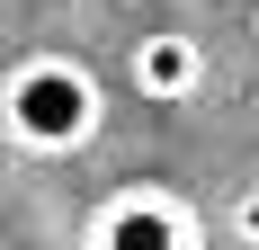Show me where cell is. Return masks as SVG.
I'll list each match as a JSON object with an SVG mask.
<instances>
[{"instance_id":"3957f363","label":"cell","mask_w":259,"mask_h":250,"mask_svg":"<svg viewBox=\"0 0 259 250\" xmlns=\"http://www.w3.org/2000/svg\"><path fill=\"white\" fill-rule=\"evenodd\" d=\"M125 80H134V99H152V107H179L206 90V45L188 36V27H143L125 54Z\"/></svg>"},{"instance_id":"7a4b0ae2","label":"cell","mask_w":259,"mask_h":250,"mask_svg":"<svg viewBox=\"0 0 259 250\" xmlns=\"http://www.w3.org/2000/svg\"><path fill=\"white\" fill-rule=\"evenodd\" d=\"M80 250H206V215L161 179H125L90 205Z\"/></svg>"},{"instance_id":"277c9868","label":"cell","mask_w":259,"mask_h":250,"mask_svg":"<svg viewBox=\"0 0 259 250\" xmlns=\"http://www.w3.org/2000/svg\"><path fill=\"white\" fill-rule=\"evenodd\" d=\"M224 232H233L241 250H259V188H241V197L224 205Z\"/></svg>"},{"instance_id":"6da1fadb","label":"cell","mask_w":259,"mask_h":250,"mask_svg":"<svg viewBox=\"0 0 259 250\" xmlns=\"http://www.w3.org/2000/svg\"><path fill=\"white\" fill-rule=\"evenodd\" d=\"M107 125V90L80 54H27L0 80V134L36 161H63V152H90Z\"/></svg>"}]
</instances>
